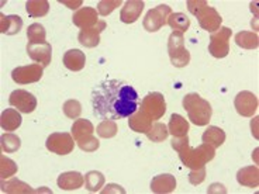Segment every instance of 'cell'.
I'll list each match as a JSON object with an SVG mask.
<instances>
[{
	"label": "cell",
	"mask_w": 259,
	"mask_h": 194,
	"mask_svg": "<svg viewBox=\"0 0 259 194\" xmlns=\"http://www.w3.org/2000/svg\"><path fill=\"white\" fill-rule=\"evenodd\" d=\"M140 96L127 82L118 79H106L92 90L93 114L102 120L128 118L138 110Z\"/></svg>",
	"instance_id": "cell-1"
},
{
	"label": "cell",
	"mask_w": 259,
	"mask_h": 194,
	"mask_svg": "<svg viewBox=\"0 0 259 194\" xmlns=\"http://www.w3.org/2000/svg\"><path fill=\"white\" fill-rule=\"evenodd\" d=\"M172 148L175 149L176 152L179 154L182 163L186 168L192 169V170H197V169L204 168L206 163L210 161H213L215 152L214 148L208 143H201L200 147L192 149L189 147V136H179L172 139Z\"/></svg>",
	"instance_id": "cell-2"
},
{
	"label": "cell",
	"mask_w": 259,
	"mask_h": 194,
	"mask_svg": "<svg viewBox=\"0 0 259 194\" xmlns=\"http://www.w3.org/2000/svg\"><path fill=\"white\" fill-rule=\"evenodd\" d=\"M183 109L188 111L189 120L197 127L207 125L213 114L211 104L201 99L197 93H189L183 97Z\"/></svg>",
	"instance_id": "cell-3"
},
{
	"label": "cell",
	"mask_w": 259,
	"mask_h": 194,
	"mask_svg": "<svg viewBox=\"0 0 259 194\" xmlns=\"http://www.w3.org/2000/svg\"><path fill=\"white\" fill-rule=\"evenodd\" d=\"M188 9L194 17H197V21L203 30L208 32L217 31L221 27L223 19L220 13L214 9L208 6L207 2L204 0H189Z\"/></svg>",
	"instance_id": "cell-4"
},
{
	"label": "cell",
	"mask_w": 259,
	"mask_h": 194,
	"mask_svg": "<svg viewBox=\"0 0 259 194\" xmlns=\"http://www.w3.org/2000/svg\"><path fill=\"white\" fill-rule=\"evenodd\" d=\"M168 54L175 68H185L190 62V54L185 46L183 32L174 31L168 39Z\"/></svg>",
	"instance_id": "cell-5"
},
{
	"label": "cell",
	"mask_w": 259,
	"mask_h": 194,
	"mask_svg": "<svg viewBox=\"0 0 259 194\" xmlns=\"http://www.w3.org/2000/svg\"><path fill=\"white\" fill-rule=\"evenodd\" d=\"M149 120L156 121L161 120L166 111V102L165 97L159 91H151L144 97L141 102V110Z\"/></svg>",
	"instance_id": "cell-6"
},
{
	"label": "cell",
	"mask_w": 259,
	"mask_h": 194,
	"mask_svg": "<svg viewBox=\"0 0 259 194\" xmlns=\"http://www.w3.org/2000/svg\"><path fill=\"white\" fill-rule=\"evenodd\" d=\"M233 31L228 27H220L215 32L210 35L208 52L214 58H226L230 52V38Z\"/></svg>",
	"instance_id": "cell-7"
},
{
	"label": "cell",
	"mask_w": 259,
	"mask_h": 194,
	"mask_svg": "<svg viewBox=\"0 0 259 194\" xmlns=\"http://www.w3.org/2000/svg\"><path fill=\"white\" fill-rule=\"evenodd\" d=\"M170 14H172V9L168 5H159V6L151 9L143 21L144 28L148 32L159 31L165 24H168V19Z\"/></svg>",
	"instance_id": "cell-8"
},
{
	"label": "cell",
	"mask_w": 259,
	"mask_h": 194,
	"mask_svg": "<svg viewBox=\"0 0 259 194\" xmlns=\"http://www.w3.org/2000/svg\"><path fill=\"white\" fill-rule=\"evenodd\" d=\"M46 147L57 155H68L75 148V139L68 132H54L47 138Z\"/></svg>",
	"instance_id": "cell-9"
},
{
	"label": "cell",
	"mask_w": 259,
	"mask_h": 194,
	"mask_svg": "<svg viewBox=\"0 0 259 194\" xmlns=\"http://www.w3.org/2000/svg\"><path fill=\"white\" fill-rule=\"evenodd\" d=\"M42 66L39 64H31L27 66H20L12 72V79L17 84H28L38 82L42 78Z\"/></svg>",
	"instance_id": "cell-10"
},
{
	"label": "cell",
	"mask_w": 259,
	"mask_h": 194,
	"mask_svg": "<svg viewBox=\"0 0 259 194\" xmlns=\"http://www.w3.org/2000/svg\"><path fill=\"white\" fill-rule=\"evenodd\" d=\"M9 103L10 106H13L14 109H17L20 113H24V114H30L37 109V99L34 97V94L21 89L12 91V94L9 97Z\"/></svg>",
	"instance_id": "cell-11"
},
{
	"label": "cell",
	"mask_w": 259,
	"mask_h": 194,
	"mask_svg": "<svg viewBox=\"0 0 259 194\" xmlns=\"http://www.w3.org/2000/svg\"><path fill=\"white\" fill-rule=\"evenodd\" d=\"M234 106L240 116L252 117L258 110V97L252 91H240L234 100Z\"/></svg>",
	"instance_id": "cell-12"
},
{
	"label": "cell",
	"mask_w": 259,
	"mask_h": 194,
	"mask_svg": "<svg viewBox=\"0 0 259 194\" xmlns=\"http://www.w3.org/2000/svg\"><path fill=\"white\" fill-rule=\"evenodd\" d=\"M27 54L28 57L35 62L39 64L42 68H46L51 64L52 58V46L50 42H28L27 44Z\"/></svg>",
	"instance_id": "cell-13"
},
{
	"label": "cell",
	"mask_w": 259,
	"mask_h": 194,
	"mask_svg": "<svg viewBox=\"0 0 259 194\" xmlns=\"http://www.w3.org/2000/svg\"><path fill=\"white\" fill-rule=\"evenodd\" d=\"M72 21H73L75 26L82 28V30L92 28L99 23V13H97L96 9H93V7H82L72 16Z\"/></svg>",
	"instance_id": "cell-14"
},
{
	"label": "cell",
	"mask_w": 259,
	"mask_h": 194,
	"mask_svg": "<svg viewBox=\"0 0 259 194\" xmlns=\"http://www.w3.org/2000/svg\"><path fill=\"white\" fill-rule=\"evenodd\" d=\"M106 21L103 20H99L96 26L92 27V28H86V30H80L78 35L79 42L82 44L86 48H95V46L99 45L100 42V32L106 30Z\"/></svg>",
	"instance_id": "cell-15"
},
{
	"label": "cell",
	"mask_w": 259,
	"mask_h": 194,
	"mask_svg": "<svg viewBox=\"0 0 259 194\" xmlns=\"http://www.w3.org/2000/svg\"><path fill=\"white\" fill-rule=\"evenodd\" d=\"M144 7H145V5L141 0H128V2H125V5L120 12V20L125 24L136 23L137 20L140 19L141 13H143Z\"/></svg>",
	"instance_id": "cell-16"
},
{
	"label": "cell",
	"mask_w": 259,
	"mask_h": 194,
	"mask_svg": "<svg viewBox=\"0 0 259 194\" xmlns=\"http://www.w3.org/2000/svg\"><path fill=\"white\" fill-rule=\"evenodd\" d=\"M176 188L175 176L165 173V175L155 176L151 181V191L156 194L172 193Z\"/></svg>",
	"instance_id": "cell-17"
},
{
	"label": "cell",
	"mask_w": 259,
	"mask_h": 194,
	"mask_svg": "<svg viewBox=\"0 0 259 194\" xmlns=\"http://www.w3.org/2000/svg\"><path fill=\"white\" fill-rule=\"evenodd\" d=\"M57 183L61 190H76L84 184V177L79 172L71 170V172H65L62 175H59Z\"/></svg>",
	"instance_id": "cell-18"
},
{
	"label": "cell",
	"mask_w": 259,
	"mask_h": 194,
	"mask_svg": "<svg viewBox=\"0 0 259 194\" xmlns=\"http://www.w3.org/2000/svg\"><path fill=\"white\" fill-rule=\"evenodd\" d=\"M64 65L72 72L82 71L86 64V57L84 52L80 50H69L64 54Z\"/></svg>",
	"instance_id": "cell-19"
},
{
	"label": "cell",
	"mask_w": 259,
	"mask_h": 194,
	"mask_svg": "<svg viewBox=\"0 0 259 194\" xmlns=\"http://www.w3.org/2000/svg\"><path fill=\"white\" fill-rule=\"evenodd\" d=\"M237 180L241 186L245 187L255 188L258 187L259 184V170L256 166H248V168H242L238 170L237 173Z\"/></svg>",
	"instance_id": "cell-20"
},
{
	"label": "cell",
	"mask_w": 259,
	"mask_h": 194,
	"mask_svg": "<svg viewBox=\"0 0 259 194\" xmlns=\"http://www.w3.org/2000/svg\"><path fill=\"white\" fill-rule=\"evenodd\" d=\"M93 132H95V127L89 120L79 118L72 125V136H73L75 142H80L86 138H89L93 135Z\"/></svg>",
	"instance_id": "cell-21"
},
{
	"label": "cell",
	"mask_w": 259,
	"mask_h": 194,
	"mask_svg": "<svg viewBox=\"0 0 259 194\" xmlns=\"http://www.w3.org/2000/svg\"><path fill=\"white\" fill-rule=\"evenodd\" d=\"M23 27V20L20 16H5L0 13V32L7 35L19 34Z\"/></svg>",
	"instance_id": "cell-22"
},
{
	"label": "cell",
	"mask_w": 259,
	"mask_h": 194,
	"mask_svg": "<svg viewBox=\"0 0 259 194\" xmlns=\"http://www.w3.org/2000/svg\"><path fill=\"white\" fill-rule=\"evenodd\" d=\"M201 141L204 143L211 145L214 149L220 148L226 141V132L219 127H215V125H208V128L201 135Z\"/></svg>",
	"instance_id": "cell-23"
},
{
	"label": "cell",
	"mask_w": 259,
	"mask_h": 194,
	"mask_svg": "<svg viewBox=\"0 0 259 194\" xmlns=\"http://www.w3.org/2000/svg\"><path fill=\"white\" fill-rule=\"evenodd\" d=\"M0 125L5 131H16L21 125L20 111L16 109H6L0 117Z\"/></svg>",
	"instance_id": "cell-24"
},
{
	"label": "cell",
	"mask_w": 259,
	"mask_h": 194,
	"mask_svg": "<svg viewBox=\"0 0 259 194\" xmlns=\"http://www.w3.org/2000/svg\"><path fill=\"white\" fill-rule=\"evenodd\" d=\"M128 127L134 132H140V134H147V131L151 128L152 125V120H149L148 117L144 114L143 111H136L134 114L128 117Z\"/></svg>",
	"instance_id": "cell-25"
},
{
	"label": "cell",
	"mask_w": 259,
	"mask_h": 194,
	"mask_svg": "<svg viewBox=\"0 0 259 194\" xmlns=\"http://www.w3.org/2000/svg\"><path fill=\"white\" fill-rule=\"evenodd\" d=\"M168 131L175 138L188 135L189 123L186 121V118H183L181 114H172L168 124Z\"/></svg>",
	"instance_id": "cell-26"
},
{
	"label": "cell",
	"mask_w": 259,
	"mask_h": 194,
	"mask_svg": "<svg viewBox=\"0 0 259 194\" xmlns=\"http://www.w3.org/2000/svg\"><path fill=\"white\" fill-rule=\"evenodd\" d=\"M104 181H106V179H104L103 173H100L97 170H91L84 175V186L91 193L100 191L104 186Z\"/></svg>",
	"instance_id": "cell-27"
},
{
	"label": "cell",
	"mask_w": 259,
	"mask_h": 194,
	"mask_svg": "<svg viewBox=\"0 0 259 194\" xmlns=\"http://www.w3.org/2000/svg\"><path fill=\"white\" fill-rule=\"evenodd\" d=\"M235 44L245 50H256L259 45V38L255 32L241 31L235 35Z\"/></svg>",
	"instance_id": "cell-28"
},
{
	"label": "cell",
	"mask_w": 259,
	"mask_h": 194,
	"mask_svg": "<svg viewBox=\"0 0 259 194\" xmlns=\"http://www.w3.org/2000/svg\"><path fill=\"white\" fill-rule=\"evenodd\" d=\"M26 10L30 17H44L50 10V3L47 0H30L26 3Z\"/></svg>",
	"instance_id": "cell-29"
},
{
	"label": "cell",
	"mask_w": 259,
	"mask_h": 194,
	"mask_svg": "<svg viewBox=\"0 0 259 194\" xmlns=\"http://www.w3.org/2000/svg\"><path fill=\"white\" fill-rule=\"evenodd\" d=\"M2 191L3 193H35L39 190H32L24 181L12 179L9 181H2Z\"/></svg>",
	"instance_id": "cell-30"
},
{
	"label": "cell",
	"mask_w": 259,
	"mask_h": 194,
	"mask_svg": "<svg viewBox=\"0 0 259 194\" xmlns=\"http://www.w3.org/2000/svg\"><path fill=\"white\" fill-rule=\"evenodd\" d=\"M145 135L148 136V139L149 141H152V142H162V141H165L169 135L168 127L162 123H154L151 125V128L147 131Z\"/></svg>",
	"instance_id": "cell-31"
},
{
	"label": "cell",
	"mask_w": 259,
	"mask_h": 194,
	"mask_svg": "<svg viewBox=\"0 0 259 194\" xmlns=\"http://www.w3.org/2000/svg\"><path fill=\"white\" fill-rule=\"evenodd\" d=\"M0 145H2V151L6 154H13L17 152L21 147V141L16 134H3L0 138Z\"/></svg>",
	"instance_id": "cell-32"
},
{
	"label": "cell",
	"mask_w": 259,
	"mask_h": 194,
	"mask_svg": "<svg viewBox=\"0 0 259 194\" xmlns=\"http://www.w3.org/2000/svg\"><path fill=\"white\" fill-rule=\"evenodd\" d=\"M168 24L175 31L185 32L190 27V20L185 13H172L169 16Z\"/></svg>",
	"instance_id": "cell-33"
},
{
	"label": "cell",
	"mask_w": 259,
	"mask_h": 194,
	"mask_svg": "<svg viewBox=\"0 0 259 194\" xmlns=\"http://www.w3.org/2000/svg\"><path fill=\"white\" fill-rule=\"evenodd\" d=\"M27 38H28V42H34V44H37V42H46V28L41 26V24H38V23H34L27 30Z\"/></svg>",
	"instance_id": "cell-34"
},
{
	"label": "cell",
	"mask_w": 259,
	"mask_h": 194,
	"mask_svg": "<svg viewBox=\"0 0 259 194\" xmlns=\"http://www.w3.org/2000/svg\"><path fill=\"white\" fill-rule=\"evenodd\" d=\"M117 131V124L116 121H113V120H103L102 123L97 125L96 132L97 135L100 136V138H113V136H116Z\"/></svg>",
	"instance_id": "cell-35"
},
{
	"label": "cell",
	"mask_w": 259,
	"mask_h": 194,
	"mask_svg": "<svg viewBox=\"0 0 259 194\" xmlns=\"http://www.w3.org/2000/svg\"><path fill=\"white\" fill-rule=\"evenodd\" d=\"M17 170H19V168L12 159H9L5 155L0 156V176H2V180L16 175Z\"/></svg>",
	"instance_id": "cell-36"
},
{
	"label": "cell",
	"mask_w": 259,
	"mask_h": 194,
	"mask_svg": "<svg viewBox=\"0 0 259 194\" xmlns=\"http://www.w3.org/2000/svg\"><path fill=\"white\" fill-rule=\"evenodd\" d=\"M62 110H64V114L68 118H71V120H75V118H78L80 116V113H82V106L79 103L78 100H68V102H65L64 107H62Z\"/></svg>",
	"instance_id": "cell-37"
},
{
	"label": "cell",
	"mask_w": 259,
	"mask_h": 194,
	"mask_svg": "<svg viewBox=\"0 0 259 194\" xmlns=\"http://www.w3.org/2000/svg\"><path fill=\"white\" fill-rule=\"evenodd\" d=\"M118 6H121V0H102L97 5V13L102 16H109Z\"/></svg>",
	"instance_id": "cell-38"
},
{
	"label": "cell",
	"mask_w": 259,
	"mask_h": 194,
	"mask_svg": "<svg viewBox=\"0 0 259 194\" xmlns=\"http://www.w3.org/2000/svg\"><path fill=\"white\" fill-rule=\"evenodd\" d=\"M99 145H100L99 139L93 135L89 136V138H86L83 141H80V142H78L79 148L82 149V151H84V152H95L96 149H99Z\"/></svg>",
	"instance_id": "cell-39"
},
{
	"label": "cell",
	"mask_w": 259,
	"mask_h": 194,
	"mask_svg": "<svg viewBox=\"0 0 259 194\" xmlns=\"http://www.w3.org/2000/svg\"><path fill=\"white\" fill-rule=\"evenodd\" d=\"M206 179V168H200L197 169V170H192L190 172V175H189V181L194 184V186H197V184H200L201 181Z\"/></svg>",
	"instance_id": "cell-40"
},
{
	"label": "cell",
	"mask_w": 259,
	"mask_h": 194,
	"mask_svg": "<svg viewBox=\"0 0 259 194\" xmlns=\"http://www.w3.org/2000/svg\"><path fill=\"white\" fill-rule=\"evenodd\" d=\"M61 3H62V5H65V6H69V9H72V10H73V9H78L79 6H80V5H82V2H73V3H72V2H61Z\"/></svg>",
	"instance_id": "cell-41"
},
{
	"label": "cell",
	"mask_w": 259,
	"mask_h": 194,
	"mask_svg": "<svg viewBox=\"0 0 259 194\" xmlns=\"http://www.w3.org/2000/svg\"><path fill=\"white\" fill-rule=\"evenodd\" d=\"M110 187L111 188H104L103 193H110L111 190H114V191H120V193H124L123 188H118L120 186H116V184H110Z\"/></svg>",
	"instance_id": "cell-42"
}]
</instances>
